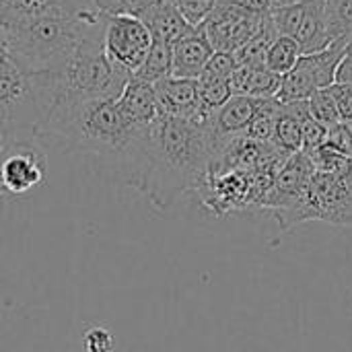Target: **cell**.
<instances>
[{
    "label": "cell",
    "mask_w": 352,
    "mask_h": 352,
    "mask_svg": "<svg viewBox=\"0 0 352 352\" xmlns=\"http://www.w3.org/2000/svg\"><path fill=\"white\" fill-rule=\"evenodd\" d=\"M283 76L268 70L264 64H239L231 76L233 95H245L254 99L276 97Z\"/></svg>",
    "instance_id": "cell-15"
},
{
    "label": "cell",
    "mask_w": 352,
    "mask_h": 352,
    "mask_svg": "<svg viewBox=\"0 0 352 352\" xmlns=\"http://www.w3.org/2000/svg\"><path fill=\"white\" fill-rule=\"evenodd\" d=\"M45 155L37 140H16L0 159V194L8 200L37 188L45 177Z\"/></svg>",
    "instance_id": "cell-8"
},
{
    "label": "cell",
    "mask_w": 352,
    "mask_h": 352,
    "mask_svg": "<svg viewBox=\"0 0 352 352\" xmlns=\"http://www.w3.org/2000/svg\"><path fill=\"white\" fill-rule=\"evenodd\" d=\"M264 16L266 14H254L219 0L214 10L200 25V29L204 31L214 52L235 54L260 31Z\"/></svg>",
    "instance_id": "cell-7"
},
{
    "label": "cell",
    "mask_w": 352,
    "mask_h": 352,
    "mask_svg": "<svg viewBox=\"0 0 352 352\" xmlns=\"http://www.w3.org/2000/svg\"><path fill=\"white\" fill-rule=\"evenodd\" d=\"M153 87H155L157 103L163 116L200 120L198 118V78L167 76L155 82Z\"/></svg>",
    "instance_id": "cell-11"
},
{
    "label": "cell",
    "mask_w": 352,
    "mask_h": 352,
    "mask_svg": "<svg viewBox=\"0 0 352 352\" xmlns=\"http://www.w3.org/2000/svg\"><path fill=\"white\" fill-rule=\"evenodd\" d=\"M332 97H334V103H336V109H338V116H340V122L342 124H351L352 126V85L351 82H342V80H336L332 87H328Z\"/></svg>",
    "instance_id": "cell-26"
},
{
    "label": "cell",
    "mask_w": 352,
    "mask_h": 352,
    "mask_svg": "<svg viewBox=\"0 0 352 352\" xmlns=\"http://www.w3.org/2000/svg\"><path fill=\"white\" fill-rule=\"evenodd\" d=\"M0 120L19 140H39L41 113L31 78L4 50H0Z\"/></svg>",
    "instance_id": "cell-4"
},
{
    "label": "cell",
    "mask_w": 352,
    "mask_h": 352,
    "mask_svg": "<svg viewBox=\"0 0 352 352\" xmlns=\"http://www.w3.org/2000/svg\"><path fill=\"white\" fill-rule=\"evenodd\" d=\"M134 76L140 80H146L151 85L171 76V45L165 41L153 39V47L148 52V58Z\"/></svg>",
    "instance_id": "cell-19"
},
{
    "label": "cell",
    "mask_w": 352,
    "mask_h": 352,
    "mask_svg": "<svg viewBox=\"0 0 352 352\" xmlns=\"http://www.w3.org/2000/svg\"><path fill=\"white\" fill-rule=\"evenodd\" d=\"M272 144L285 153V155H297L303 153V128L295 116H291L285 107L280 109L272 134Z\"/></svg>",
    "instance_id": "cell-18"
},
{
    "label": "cell",
    "mask_w": 352,
    "mask_h": 352,
    "mask_svg": "<svg viewBox=\"0 0 352 352\" xmlns=\"http://www.w3.org/2000/svg\"><path fill=\"white\" fill-rule=\"evenodd\" d=\"M101 47L109 64L132 78L148 58L153 33L140 16L107 14Z\"/></svg>",
    "instance_id": "cell-6"
},
{
    "label": "cell",
    "mask_w": 352,
    "mask_h": 352,
    "mask_svg": "<svg viewBox=\"0 0 352 352\" xmlns=\"http://www.w3.org/2000/svg\"><path fill=\"white\" fill-rule=\"evenodd\" d=\"M223 2L233 4L248 12H254V14H268L272 10V0H223Z\"/></svg>",
    "instance_id": "cell-27"
},
{
    "label": "cell",
    "mask_w": 352,
    "mask_h": 352,
    "mask_svg": "<svg viewBox=\"0 0 352 352\" xmlns=\"http://www.w3.org/2000/svg\"><path fill=\"white\" fill-rule=\"evenodd\" d=\"M214 54L204 31L194 27L182 39L171 45V76L177 78H200L206 62Z\"/></svg>",
    "instance_id": "cell-12"
},
{
    "label": "cell",
    "mask_w": 352,
    "mask_h": 352,
    "mask_svg": "<svg viewBox=\"0 0 352 352\" xmlns=\"http://www.w3.org/2000/svg\"><path fill=\"white\" fill-rule=\"evenodd\" d=\"M118 105H120V111L124 113V118L136 130H148L163 116L159 109V103H157L155 87L136 76H132L124 85V89L118 97Z\"/></svg>",
    "instance_id": "cell-10"
},
{
    "label": "cell",
    "mask_w": 352,
    "mask_h": 352,
    "mask_svg": "<svg viewBox=\"0 0 352 352\" xmlns=\"http://www.w3.org/2000/svg\"><path fill=\"white\" fill-rule=\"evenodd\" d=\"M342 225H351L352 227V196H351V202H349V208H346V214H344Z\"/></svg>",
    "instance_id": "cell-29"
},
{
    "label": "cell",
    "mask_w": 352,
    "mask_h": 352,
    "mask_svg": "<svg viewBox=\"0 0 352 352\" xmlns=\"http://www.w3.org/2000/svg\"><path fill=\"white\" fill-rule=\"evenodd\" d=\"M314 171L316 167L305 153L291 155L287 163L280 167V171L276 173L268 194L262 200V206L274 208V210H285L293 206L305 192Z\"/></svg>",
    "instance_id": "cell-9"
},
{
    "label": "cell",
    "mask_w": 352,
    "mask_h": 352,
    "mask_svg": "<svg viewBox=\"0 0 352 352\" xmlns=\"http://www.w3.org/2000/svg\"><path fill=\"white\" fill-rule=\"evenodd\" d=\"M237 60L233 54L227 52H214L210 56V60L206 62L200 78H208V80H231V76L237 70Z\"/></svg>",
    "instance_id": "cell-22"
},
{
    "label": "cell",
    "mask_w": 352,
    "mask_h": 352,
    "mask_svg": "<svg viewBox=\"0 0 352 352\" xmlns=\"http://www.w3.org/2000/svg\"><path fill=\"white\" fill-rule=\"evenodd\" d=\"M175 6V10L192 25V27H200L208 14L214 10L219 0H167Z\"/></svg>",
    "instance_id": "cell-23"
},
{
    "label": "cell",
    "mask_w": 352,
    "mask_h": 352,
    "mask_svg": "<svg viewBox=\"0 0 352 352\" xmlns=\"http://www.w3.org/2000/svg\"><path fill=\"white\" fill-rule=\"evenodd\" d=\"M303 56L299 43L293 37L287 35H276L274 41L270 43V47L266 50L264 56V66L268 70H272L278 76H285Z\"/></svg>",
    "instance_id": "cell-16"
},
{
    "label": "cell",
    "mask_w": 352,
    "mask_h": 352,
    "mask_svg": "<svg viewBox=\"0 0 352 352\" xmlns=\"http://www.w3.org/2000/svg\"><path fill=\"white\" fill-rule=\"evenodd\" d=\"M309 111L311 116L326 128H332L336 124H340V116H338V109H336V103H334V97L330 93V89H322L318 93H314L309 99Z\"/></svg>",
    "instance_id": "cell-21"
},
{
    "label": "cell",
    "mask_w": 352,
    "mask_h": 352,
    "mask_svg": "<svg viewBox=\"0 0 352 352\" xmlns=\"http://www.w3.org/2000/svg\"><path fill=\"white\" fill-rule=\"evenodd\" d=\"M326 25L332 41L352 39V0H326Z\"/></svg>",
    "instance_id": "cell-20"
},
{
    "label": "cell",
    "mask_w": 352,
    "mask_h": 352,
    "mask_svg": "<svg viewBox=\"0 0 352 352\" xmlns=\"http://www.w3.org/2000/svg\"><path fill=\"white\" fill-rule=\"evenodd\" d=\"M142 132L124 118L118 97H103L54 109L43 120L39 138H56L68 148L111 157L122 163Z\"/></svg>",
    "instance_id": "cell-3"
},
{
    "label": "cell",
    "mask_w": 352,
    "mask_h": 352,
    "mask_svg": "<svg viewBox=\"0 0 352 352\" xmlns=\"http://www.w3.org/2000/svg\"><path fill=\"white\" fill-rule=\"evenodd\" d=\"M107 14L85 8L76 14H50L0 27L2 50L27 74L56 70L85 43L101 41Z\"/></svg>",
    "instance_id": "cell-2"
},
{
    "label": "cell",
    "mask_w": 352,
    "mask_h": 352,
    "mask_svg": "<svg viewBox=\"0 0 352 352\" xmlns=\"http://www.w3.org/2000/svg\"><path fill=\"white\" fill-rule=\"evenodd\" d=\"M217 159L206 122L161 116L144 130L120 163L126 182L165 212L188 192H196Z\"/></svg>",
    "instance_id": "cell-1"
},
{
    "label": "cell",
    "mask_w": 352,
    "mask_h": 352,
    "mask_svg": "<svg viewBox=\"0 0 352 352\" xmlns=\"http://www.w3.org/2000/svg\"><path fill=\"white\" fill-rule=\"evenodd\" d=\"M233 97L231 80L198 78V118L206 122Z\"/></svg>",
    "instance_id": "cell-17"
},
{
    "label": "cell",
    "mask_w": 352,
    "mask_h": 352,
    "mask_svg": "<svg viewBox=\"0 0 352 352\" xmlns=\"http://www.w3.org/2000/svg\"><path fill=\"white\" fill-rule=\"evenodd\" d=\"M140 19L153 33V39L165 41L173 45L177 39H182L186 33H190L194 27L175 10V6L167 0H155L142 14Z\"/></svg>",
    "instance_id": "cell-14"
},
{
    "label": "cell",
    "mask_w": 352,
    "mask_h": 352,
    "mask_svg": "<svg viewBox=\"0 0 352 352\" xmlns=\"http://www.w3.org/2000/svg\"><path fill=\"white\" fill-rule=\"evenodd\" d=\"M297 2H303V0H272V8H278V6H289V4H297Z\"/></svg>",
    "instance_id": "cell-28"
},
{
    "label": "cell",
    "mask_w": 352,
    "mask_h": 352,
    "mask_svg": "<svg viewBox=\"0 0 352 352\" xmlns=\"http://www.w3.org/2000/svg\"><path fill=\"white\" fill-rule=\"evenodd\" d=\"M293 39L299 43L303 54H314L326 50L332 43L326 25V0H305L303 14L293 33Z\"/></svg>",
    "instance_id": "cell-13"
},
{
    "label": "cell",
    "mask_w": 352,
    "mask_h": 352,
    "mask_svg": "<svg viewBox=\"0 0 352 352\" xmlns=\"http://www.w3.org/2000/svg\"><path fill=\"white\" fill-rule=\"evenodd\" d=\"M0 2H2V0H0Z\"/></svg>",
    "instance_id": "cell-30"
},
{
    "label": "cell",
    "mask_w": 352,
    "mask_h": 352,
    "mask_svg": "<svg viewBox=\"0 0 352 352\" xmlns=\"http://www.w3.org/2000/svg\"><path fill=\"white\" fill-rule=\"evenodd\" d=\"M326 146H330L332 151L344 155L352 159V126L351 124H336L332 128H328V136H326Z\"/></svg>",
    "instance_id": "cell-24"
},
{
    "label": "cell",
    "mask_w": 352,
    "mask_h": 352,
    "mask_svg": "<svg viewBox=\"0 0 352 352\" xmlns=\"http://www.w3.org/2000/svg\"><path fill=\"white\" fill-rule=\"evenodd\" d=\"M351 41H332L326 50L303 54L299 62L283 76L280 89L276 93L278 103L307 101L314 93L332 87L338 80L340 64L349 52Z\"/></svg>",
    "instance_id": "cell-5"
},
{
    "label": "cell",
    "mask_w": 352,
    "mask_h": 352,
    "mask_svg": "<svg viewBox=\"0 0 352 352\" xmlns=\"http://www.w3.org/2000/svg\"><path fill=\"white\" fill-rule=\"evenodd\" d=\"M82 349H85V352H113V349H116L113 334L105 328L95 326V328L85 332Z\"/></svg>",
    "instance_id": "cell-25"
}]
</instances>
